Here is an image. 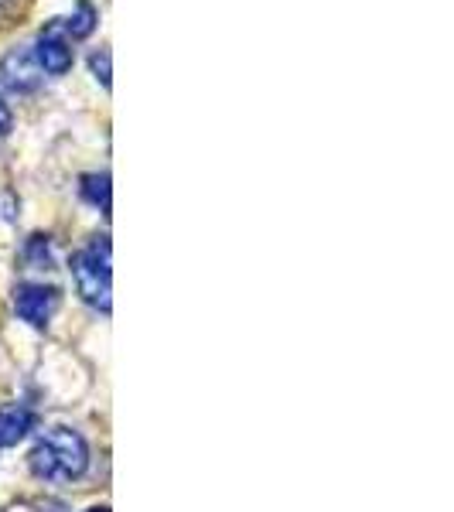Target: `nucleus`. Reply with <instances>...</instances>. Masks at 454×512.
I'll return each instance as SVG.
<instances>
[{"label":"nucleus","instance_id":"8","mask_svg":"<svg viewBox=\"0 0 454 512\" xmlns=\"http://www.w3.org/2000/svg\"><path fill=\"white\" fill-rule=\"evenodd\" d=\"M96 24H99L96 7L89 4V0H79L76 11H72V18L65 21V31H69L72 38H89L96 31Z\"/></svg>","mask_w":454,"mask_h":512},{"label":"nucleus","instance_id":"2","mask_svg":"<svg viewBox=\"0 0 454 512\" xmlns=\"http://www.w3.org/2000/svg\"><path fill=\"white\" fill-rule=\"evenodd\" d=\"M69 267H72V280H76L82 301H89L93 308L103 311V315H110V274H113L110 239L96 236L86 250L72 256Z\"/></svg>","mask_w":454,"mask_h":512},{"label":"nucleus","instance_id":"6","mask_svg":"<svg viewBox=\"0 0 454 512\" xmlns=\"http://www.w3.org/2000/svg\"><path fill=\"white\" fill-rule=\"evenodd\" d=\"M31 431H35V410H28L24 403L0 407V448H14Z\"/></svg>","mask_w":454,"mask_h":512},{"label":"nucleus","instance_id":"12","mask_svg":"<svg viewBox=\"0 0 454 512\" xmlns=\"http://www.w3.org/2000/svg\"><path fill=\"white\" fill-rule=\"evenodd\" d=\"M86 512H110V509H106V506H93V509H86Z\"/></svg>","mask_w":454,"mask_h":512},{"label":"nucleus","instance_id":"5","mask_svg":"<svg viewBox=\"0 0 454 512\" xmlns=\"http://www.w3.org/2000/svg\"><path fill=\"white\" fill-rule=\"evenodd\" d=\"M41 65L35 59L31 48H11V52L0 59V86L11 89V93H31V89L41 86Z\"/></svg>","mask_w":454,"mask_h":512},{"label":"nucleus","instance_id":"11","mask_svg":"<svg viewBox=\"0 0 454 512\" xmlns=\"http://www.w3.org/2000/svg\"><path fill=\"white\" fill-rule=\"evenodd\" d=\"M7 130H11V110H7V103L0 99V137H7Z\"/></svg>","mask_w":454,"mask_h":512},{"label":"nucleus","instance_id":"10","mask_svg":"<svg viewBox=\"0 0 454 512\" xmlns=\"http://www.w3.org/2000/svg\"><path fill=\"white\" fill-rule=\"evenodd\" d=\"M89 69L103 82V89H110V52H93L89 55Z\"/></svg>","mask_w":454,"mask_h":512},{"label":"nucleus","instance_id":"3","mask_svg":"<svg viewBox=\"0 0 454 512\" xmlns=\"http://www.w3.org/2000/svg\"><path fill=\"white\" fill-rule=\"evenodd\" d=\"M35 59L41 65V72H48V76H65L72 69V41L69 31H65V21H48L41 28Z\"/></svg>","mask_w":454,"mask_h":512},{"label":"nucleus","instance_id":"13","mask_svg":"<svg viewBox=\"0 0 454 512\" xmlns=\"http://www.w3.org/2000/svg\"><path fill=\"white\" fill-rule=\"evenodd\" d=\"M0 4H4V0H0Z\"/></svg>","mask_w":454,"mask_h":512},{"label":"nucleus","instance_id":"9","mask_svg":"<svg viewBox=\"0 0 454 512\" xmlns=\"http://www.w3.org/2000/svg\"><path fill=\"white\" fill-rule=\"evenodd\" d=\"M24 253L31 256V260L38 263V267H48L52 263V250H48V236H31L28 246H24Z\"/></svg>","mask_w":454,"mask_h":512},{"label":"nucleus","instance_id":"1","mask_svg":"<svg viewBox=\"0 0 454 512\" xmlns=\"http://www.w3.org/2000/svg\"><path fill=\"white\" fill-rule=\"evenodd\" d=\"M31 472L45 482H72L82 478L89 468V444L79 431L69 427H52L31 451Z\"/></svg>","mask_w":454,"mask_h":512},{"label":"nucleus","instance_id":"7","mask_svg":"<svg viewBox=\"0 0 454 512\" xmlns=\"http://www.w3.org/2000/svg\"><path fill=\"white\" fill-rule=\"evenodd\" d=\"M79 195L86 198L89 205H96L103 216H110V175H82Z\"/></svg>","mask_w":454,"mask_h":512},{"label":"nucleus","instance_id":"4","mask_svg":"<svg viewBox=\"0 0 454 512\" xmlns=\"http://www.w3.org/2000/svg\"><path fill=\"white\" fill-rule=\"evenodd\" d=\"M59 304L62 294L45 284H18V291H14V311H18L21 321H28L35 328L48 325L55 311H59Z\"/></svg>","mask_w":454,"mask_h":512}]
</instances>
